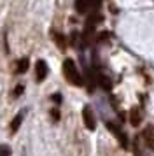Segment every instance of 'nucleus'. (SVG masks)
I'll return each instance as SVG.
<instances>
[{
    "label": "nucleus",
    "mask_w": 154,
    "mask_h": 156,
    "mask_svg": "<svg viewBox=\"0 0 154 156\" xmlns=\"http://www.w3.org/2000/svg\"><path fill=\"white\" fill-rule=\"evenodd\" d=\"M53 98H54V102H56V104H60V102H61V95H60V93H56V95L53 97Z\"/></svg>",
    "instance_id": "15"
},
{
    "label": "nucleus",
    "mask_w": 154,
    "mask_h": 156,
    "mask_svg": "<svg viewBox=\"0 0 154 156\" xmlns=\"http://www.w3.org/2000/svg\"><path fill=\"white\" fill-rule=\"evenodd\" d=\"M0 156H11V147L5 144H0Z\"/></svg>",
    "instance_id": "11"
},
{
    "label": "nucleus",
    "mask_w": 154,
    "mask_h": 156,
    "mask_svg": "<svg viewBox=\"0 0 154 156\" xmlns=\"http://www.w3.org/2000/svg\"><path fill=\"white\" fill-rule=\"evenodd\" d=\"M23 118H25V111H19V112L14 116V119L11 121V133H16L19 130L21 123H23Z\"/></svg>",
    "instance_id": "6"
},
{
    "label": "nucleus",
    "mask_w": 154,
    "mask_h": 156,
    "mask_svg": "<svg viewBox=\"0 0 154 156\" xmlns=\"http://www.w3.org/2000/svg\"><path fill=\"white\" fill-rule=\"evenodd\" d=\"M140 121H142V114H140V111L137 107H133L130 111V123L133 126H137V125H140Z\"/></svg>",
    "instance_id": "9"
},
{
    "label": "nucleus",
    "mask_w": 154,
    "mask_h": 156,
    "mask_svg": "<svg viewBox=\"0 0 154 156\" xmlns=\"http://www.w3.org/2000/svg\"><path fill=\"white\" fill-rule=\"evenodd\" d=\"M102 5V0H75V9L81 14H88V12H95Z\"/></svg>",
    "instance_id": "2"
},
{
    "label": "nucleus",
    "mask_w": 154,
    "mask_h": 156,
    "mask_svg": "<svg viewBox=\"0 0 154 156\" xmlns=\"http://www.w3.org/2000/svg\"><path fill=\"white\" fill-rule=\"evenodd\" d=\"M47 70H49L47 63H46L44 60H39V62L35 63V77H37V81H39V83L47 77Z\"/></svg>",
    "instance_id": "5"
},
{
    "label": "nucleus",
    "mask_w": 154,
    "mask_h": 156,
    "mask_svg": "<svg viewBox=\"0 0 154 156\" xmlns=\"http://www.w3.org/2000/svg\"><path fill=\"white\" fill-rule=\"evenodd\" d=\"M51 119L60 121V111H58V109H53V111H51Z\"/></svg>",
    "instance_id": "14"
},
{
    "label": "nucleus",
    "mask_w": 154,
    "mask_h": 156,
    "mask_svg": "<svg viewBox=\"0 0 154 156\" xmlns=\"http://www.w3.org/2000/svg\"><path fill=\"white\" fill-rule=\"evenodd\" d=\"M23 91H25V86H23V84H18L16 88H14V91H12V97H14V98H18V97H19V95H21Z\"/></svg>",
    "instance_id": "12"
},
{
    "label": "nucleus",
    "mask_w": 154,
    "mask_h": 156,
    "mask_svg": "<svg viewBox=\"0 0 154 156\" xmlns=\"http://www.w3.org/2000/svg\"><path fill=\"white\" fill-rule=\"evenodd\" d=\"M28 65H30V62H28V58H19L18 62H16V74H25V72L28 70Z\"/></svg>",
    "instance_id": "7"
},
{
    "label": "nucleus",
    "mask_w": 154,
    "mask_h": 156,
    "mask_svg": "<svg viewBox=\"0 0 154 156\" xmlns=\"http://www.w3.org/2000/svg\"><path fill=\"white\" fill-rule=\"evenodd\" d=\"M53 37H54V41H56V44H58V48L60 49H65V37L61 35V34H58V32H53Z\"/></svg>",
    "instance_id": "10"
},
{
    "label": "nucleus",
    "mask_w": 154,
    "mask_h": 156,
    "mask_svg": "<svg viewBox=\"0 0 154 156\" xmlns=\"http://www.w3.org/2000/svg\"><path fill=\"white\" fill-rule=\"evenodd\" d=\"M100 83L103 86V90H110V79H107L105 76H102V77H100Z\"/></svg>",
    "instance_id": "13"
},
{
    "label": "nucleus",
    "mask_w": 154,
    "mask_h": 156,
    "mask_svg": "<svg viewBox=\"0 0 154 156\" xmlns=\"http://www.w3.org/2000/svg\"><path fill=\"white\" fill-rule=\"evenodd\" d=\"M63 76H65V79H67L72 86H81L82 84V79H81L79 70H77L75 62L70 60V58H67V60L63 62Z\"/></svg>",
    "instance_id": "1"
},
{
    "label": "nucleus",
    "mask_w": 154,
    "mask_h": 156,
    "mask_svg": "<svg viewBox=\"0 0 154 156\" xmlns=\"http://www.w3.org/2000/svg\"><path fill=\"white\" fill-rule=\"evenodd\" d=\"M82 121H84V126L88 128L89 132H93L96 128V121H95V114L91 112V107H84L82 109Z\"/></svg>",
    "instance_id": "3"
},
{
    "label": "nucleus",
    "mask_w": 154,
    "mask_h": 156,
    "mask_svg": "<svg viewBox=\"0 0 154 156\" xmlns=\"http://www.w3.org/2000/svg\"><path fill=\"white\" fill-rule=\"evenodd\" d=\"M144 139H145L147 146L154 149V126H149L144 130Z\"/></svg>",
    "instance_id": "8"
},
{
    "label": "nucleus",
    "mask_w": 154,
    "mask_h": 156,
    "mask_svg": "<svg viewBox=\"0 0 154 156\" xmlns=\"http://www.w3.org/2000/svg\"><path fill=\"white\" fill-rule=\"evenodd\" d=\"M105 126H107V130H110L112 133L117 137V139H119V144H121L123 147H128V140H126V135L123 133V130H121V128H117V125H114V123H109V121H107V123H105Z\"/></svg>",
    "instance_id": "4"
}]
</instances>
